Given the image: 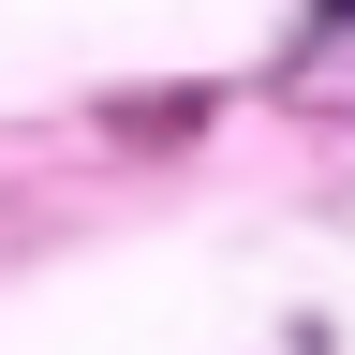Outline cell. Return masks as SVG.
Segmentation results:
<instances>
[{
	"instance_id": "1",
	"label": "cell",
	"mask_w": 355,
	"mask_h": 355,
	"mask_svg": "<svg viewBox=\"0 0 355 355\" xmlns=\"http://www.w3.org/2000/svg\"><path fill=\"white\" fill-rule=\"evenodd\" d=\"M311 15H326V30H355V0H311Z\"/></svg>"
}]
</instances>
